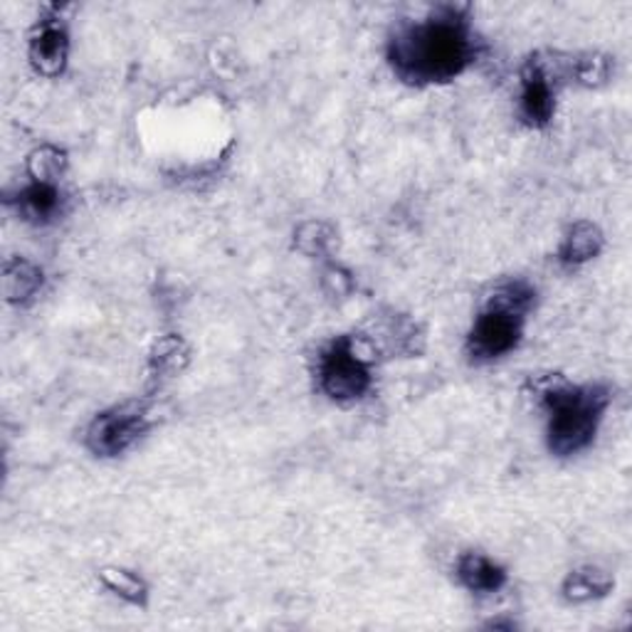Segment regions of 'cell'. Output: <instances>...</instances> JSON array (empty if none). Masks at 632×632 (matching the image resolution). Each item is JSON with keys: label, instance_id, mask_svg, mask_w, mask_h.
Listing matches in <instances>:
<instances>
[{"label": "cell", "instance_id": "1", "mask_svg": "<svg viewBox=\"0 0 632 632\" xmlns=\"http://www.w3.org/2000/svg\"><path fill=\"white\" fill-rule=\"evenodd\" d=\"M477 54L465 8L440 6L428 18L406 23L388 42V62L402 82L440 84L470 68Z\"/></svg>", "mask_w": 632, "mask_h": 632}, {"label": "cell", "instance_id": "2", "mask_svg": "<svg viewBox=\"0 0 632 632\" xmlns=\"http://www.w3.org/2000/svg\"><path fill=\"white\" fill-rule=\"evenodd\" d=\"M543 410L549 412V448L559 457H571L595 440L598 425L610 402L601 386H571L559 376L533 384Z\"/></svg>", "mask_w": 632, "mask_h": 632}, {"label": "cell", "instance_id": "3", "mask_svg": "<svg viewBox=\"0 0 632 632\" xmlns=\"http://www.w3.org/2000/svg\"><path fill=\"white\" fill-rule=\"evenodd\" d=\"M533 302H537V289L524 279H507L492 289L467 336V354L475 364L497 361L514 351Z\"/></svg>", "mask_w": 632, "mask_h": 632}, {"label": "cell", "instance_id": "4", "mask_svg": "<svg viewBox=\"0 0 632 632\" xmlns=\"http://www.w3.org/2000/svg\"><path fill=\"white\" fill-rule=\"evenodd\" d=\"M316 376H319V388L324 394L339 402L364 398L374 386L368 358L358 351L354 336H339L324 348Z\"/></svg>", "mask_w": 632, "mask_h": 632}, {"label": "cell", "instance_id": "5", "mask_svg": "<svg viewBox=\"0 0 632 632\" xmlns=\"http://www.w3.org/2000/svg\"><path fill=\"white\" fill-rule=\"evenodd\" d=\"M565 78H573V60L559 54H533L521 70L519 114L529 126H547L555 112V94Z\"/></svg>", "mask_w": 632, "mask_h": 632}, {"label": "cell", "instance_id": "6", "mask_svg": "<svg viewBox=\"0 0 632 632\" xmlns=\"http://www.w3.org/2000/svg\"><path fill=\"white\" fill-rule=\"evenodd\" d=\"M149 428V410L141 400H129L100 412L86 430V445L100 457L124 455Z\"/></svg>", "mask_w": 632, "mask_h": 632}, {"label": "cell", "instance_id": "7", "mask_svg": "<svg viewBox=\"0 0 632 632\" xmlns=\"http://www.w3.org/2000/svg\"><path fill=\"white\" fill-rule=\"evenodd\" d=\"M30 64L42 78H58L68 68L70 32L60 16L42 18L30 35Z\"/></svg>", "mask_w": 632, "mask_h": 632}, {"label": "cell", "instance_id": "8", "mask_svg": "<svg viewBox=\"0 0 632 632\" xmlns=\"http://www.w3.org/2000/svg\"><path fill=\"white\" fill-rule=\"evenodd\" d=\"M457 579L470 593L487 595L497 593L507 583V571L492 559H487L485 553L467 551L457 559Z\"/></svg>", "mask_w": 632, "mask_h": 632}, {"label": "cell", "instance_id": "9", "mask_svg": "<svg viewBox=\"0 0 632 632\" xmlns=\"http://www.w3.org/2000/svg\"><path fill=\"white\" fill-rule=\"evenodd\" d=\"M603 249V233L601 227L591 221H579L565 231L561 247H559V263L565 267H579L591 263L593 257Z\"/></svg>", "mask_w": 632, "mask_h": 632}, {"label": "cell", "instance_id": "10", "mask_svg": "<svg viewBox=\"0 0 632 632\" xmlns=\"http://www.w3.org/2000/svg\"><path fill=\"white\" fill-rule=\"evenodd\" d=\"M18 208L32 223H50L62 211V193L58 183L30 181L23 191L18 193Z\"/></svg>", "mask_w": 632, "mask_h": 632}, {"label": "cell", "instance_id": "11", "mask_svg": "<svg viewBox=\"0 0 632 632\" xmlns=\"http://www.w3.org/2000/svg\"><path fill=\"white\" fill-rule=\"evenodd\" d=\"M42 287V269L28 263L23 257L8 259L3 269V292L6 299L13 304H23L32 299Z\"/></svg>", "mask_w": 632, "mask_h": 632}, {"label": "cell", "instance_id": "12", "mask_svg": "<svg viewBox=\"0 0 632 632\" xmlns=\"http://www.w3.org/2000/svg\"><path fill=\"white\" fill-rule=\"evenodd\" d=\"M610 588H613V579L605 575L603 571L598 569H579L573 571L569 579L563 583V595L565 601L571 603H585V601H593V598H603Z\"/></svg>", "mask_w": 632, "mask_h": 632}, {"label": "cell", "instance_id": "13", "mask_svg": "<svg viewBox=\"0 0 632 632\" xmlns=\"http://www.w3.org/2000/svg\"><path fill=\"white\" fill-rule=\"evenodd\" d=\"M188 364V346L181 339V336H166L161 339L154 351H151V374L154 378H171L181 374V370Z\"/></svg>", "mask_w": 632, "mask_h": 632}, {"label": "cell", "instance_id": "14", "mask_svg": "<svg viewBox=\"0 0 632 632\" xmlns=\"http://www.w3.org/2000/svg\"><path fill=\"white\" fill-rule=\"evenodd\" d=\"M68 171V156L58 146H40L28 156V173L32 181L58 183Z\"/></svg>", "mask_w": 632, "mask_h": 632}, {"label": "cell", "instance_id": "15", "mask_svg": "<svg viewBox=\"0 0 632 632\" xmlns=\"http://www.w3.org/2000/svg\"><path fill=\"white\" fill-rule=\"evenodd\" d=\"M100 579L109 588V591L122 598V601L132 603V605H144L146 603L149 588L144 581L139 579L136 573L124 571V569H104L100 573Z\"/></svg>", "mask_w": 632, "mask_h": 632}, {"label": "cell", "instance_id": "16", "mask_svg": "<svg viewBox=\"0 0 632 632\" xmlns=\"http://www.w3.org/2000/svg\"><path fill=\"white\" fill-rule=\"evenodd\" d=\"M294 243H297L304 255L326 257L336 243V233L322 221H309L299 225V231L294 233Z\"/></svg>", "mask_w": 632, "mask_h": 632}, {"label": "cell", "instance_id": "17", "mask_svg": "<svg viewBox=\"0 0 632 632\" xmlns=\"http://www.w3.org/2000/svg\"><path fill=\"white\" fill-rule=\"evenodd\" d=\"M610 74V62L608 58H601V54H583V58L573 60V78L579 80L581 84H601L608 80Z\"/></svg>", "mask_w": 632, "mask_h": 632}, {"label": "cell", "instance_id": "18", "mask_svg": "<svg viewBox=\"0 0 632 632\" xmlns=\"http://www.w3.org/2000/svg\"><path fill=\"white\" fill-rule=\"evenodd\" d=\"M324 285H326V292H329L332 297L334 294L336 297H344V294L351 292L354 279H351V275H348V272H344L339 267H329L324 272Z\"/></svg>", "mask_w": 632, "mask_h": 632}]
</instances>
